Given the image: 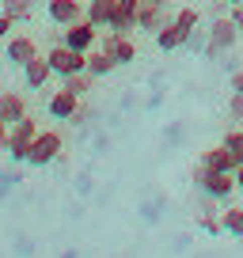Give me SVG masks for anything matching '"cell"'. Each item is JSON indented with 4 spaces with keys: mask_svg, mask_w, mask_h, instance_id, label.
<instances>
[{
    "mask_svg": "<svg viewBox=\"0 0 243 258\" xmlns=\"http://www.w3.org/2000/svg\"><path fill=\"white\" fill-rule=\"evenodd\" d=\"M190 178H194V186L205 198H213V202H228L232 190H239V186H235V171H209L205 163H198V167L190 171Z\"/></svg>",
    "mask_w": 243,
    "mask_h": 258,
    "instance_id": "1",
    "label": "cell"
},
{
    "mask_svg": "<svg viewBox=\"0 0 243 258\" xmlns=\"http://www.w3.org/2000/svg\"><path fill=\"white\" fill-rule=\"evenodd\" d=\"M239 46V27L232 23V16H217L205 34V57H224Z\"/></svg>",
    "mask_w": 243,
    "mask_h": 258,
    "instance_id": "2",
    "label": "cell"
},
{
    "mask_svg": "<svg viewBox=\"0 0 243 258\" xmlns=\"http://www.w3.org/2000/svg\"><path fill=\"white\" fill-rule=\"evenodd\" d=\"M61 156V133L57 129H38L31 141V152H27V163L31 167H46Z\"/></svg>",
    "mask_w": 243,
    "mask_h": 258,
    "instance_id": "3",
    "label": "cell"
},
{
    "mask_svg": "<svg viewBox=\"0 0 243 258\" xmlns=\"http://www.w3.org/2000/svg\"><path fill=\"white\" fill-rule=\"evenodd\" d=\"M46 61H49V69H53V76H61V80H65V76H73V73H84V69H88V53H80V49L65 46V42L49 49Z\"/></svg>",
    "mask_w": 243,
    "mask_h": 258,
    "instance_id": "4",
    "label": "cell"
},
{
    "mask_svg": "<svg viewBox=\"0 0 243 258\" xmlns=\"http://www.w3.org/2000/svg\"><path fill=\"white\" fill-rule=\"evenodd\" d=\"M34 133H38V125H34V118L27 114L23 121L8 125V145H4V152H8L12 160H19V163H23V160H27V152H31V141H34Z\"/></svg>",
    "mask_w": 243,
    "mask_h": 258,
    "instance_id": "5",
    "label": "cell"
},
{
    "mask_svg": "<svg viewBox=\"0 0 243 258\" xmlns=\"http://www.w3.org/2000/svg\"><path fill=\"white\" fill-rule=\"evenodd\" d=\"M65 46H73V49H80V53H88V49H95L99 46V27H91L88 19H76V23H69L65 27Z\"/></svg>",
    "mask_w": 243,
    "mask_h": 258,
    "instance_id": "6",
    "label": "cell"
},
{
    "mask_svg": "<svg viewBox=\"0 0 243 258\" xmlns=\"http://www.w3.org/2000/svg\"><path fill=\"white\" fill-rule=\"evenodd\" d=\"M137 12H141V0H114L110 4V31L118 34H130L133 27H137Z\"/></svg>",
    "mask_w": 243,
    "mask_h": 258,
    "instance_id": "7",
    "label": "cell"
},
{
    "mask_svg": "<svg viewBox=\"0 0 243 258\" xmlns=\"http://www.w3.org/2000/svg\"><path fill=\"white\" fill-rule=\"evenodd\" d=\"M163 23H171L167 4H160V0H141V12H137V27H141V31L156 34Z\"/></svg>",
    "mask_w": 243,
    "mask_h": 258,
    "instance_id": "8",
    "label": "cell"
},
{
    "mask_svg": "<svg viewBox=\"0 0 243 258\" xmlns=\"http://www.w3.org/2000/svg\"><path fill=\"white\" fill-rule=\"evenodd\" d=\"M99 46H103L118 64H130L133 57H137V46L130 42V34H118V31H110L106 38H99Z\"/></svg>",
    "mask_w": 243,
    "mask_h": 258,
    "instance_id": "9",
    "label": "cell"
},
{
    "mask_svg": "<svg viewBox=\"0 0 243 258\" xmlns=\"http://www.w3.org/2000/svg\"><path fill=\"white\" fill-rule=\"evenodd\" d=\"M46 110L53 114V118H61V121H69L76 110H80V95H73V91L61 84V91H53L49 95V103H46Z\"/></svg>",
    "mask_w": 243,
    "mask_h": 258,
    "instance_id": "10",
    "label": "cell"
},
{
    "mask_svg": "<svg viewBox=\"0 0 243 258\" xmlns=\"http://www.w3.org/2000/svg\"><path fill=\"white\" fill-rule=\"evenodd\" d=\"M49 19H53L57 27H69L76 23V19H84V4L80 0H49Z\"/></svg>",
    "mask_w": 243,
    "mask_h": 258,
    "instance_id": "11",
    "label": "cell"
},
{
    "mask_svg": "<svg viewBox=\"0 0 243 258\" xmlns=\"http://www.w3.org/2000/svg\"><path fill=\"white\" fill-rule=\"evenodd\" d=\"M27 118V99L19 95V91H4L0 95V121L4 125H16V121Z\"/></svg>",
    "mask_w": 243,
    "mask_h": 258,
    "instance_id": "12",
    "label": "cell"
},
{
    "mask_svg": "<svg viewBox=\"0 0 243 258\" xmlns=\"http://www.w3.org/2000/svg\"><path fill=\"white\" fill-rule=\"evenodd\" d=\"M31 57H38V46H34L31 34H16V38H8V61H12V64H19V69H23Z\"/></svg>",
    "mask_w": 243,
    "mask_h": 258,
    "instance_id": "13",
    "label": "cell"
},
{
    "mask_svg": "<svg viewBox=\"0 0 243 258\" xmlns=\"http://www.w3.org/2000/svg\"><path fill=\"white\" fill-rule=\"evenodd\" d=\"M202 163H205L209 171H235V167H239V160H235V156L228 152L224 145H213V148H205V152H202Z\"/></svg>",
    "mask_w": 243,
    "mask_h": 258,
    "instance_id": "14",
    "label": "cell"
},
{
    "mask_svg": "<svg viewBox=\"0 0 243 258\" xmlns=\"http://www.w3.org/2000/svg\"><path fill=\"white\" fill-rule=\"evenodd\" d=\"M53 76V69H49V61H46V53H38V57H31V61L23 64V80H27V88H42V84Z\"/></svg>",
    "mask_w": 243,
    "mask_h": 258,
    "instance_id": "15",
    "label": "cell"
},
{
    "mask_svg": "<svg viewBox=\"0 0 243 258\" xmlns=\"http://www.w3.org/2000/svg\"><path fill=\"white\" fill-rule=\"evenodd\" d=\"M156 46H160L163 53H175V49H183V46H187V34L178 31L175 23H163L160 31H156Z\"/></svg>",
    "mask_w": 243,
    "mask_h": 258,
    "instance_id": "16",
    "label": "cell"
},
{
    "mask_svg": "<svg viewBox=\"0 0 243 258\" xmlns=\"http://www.w3.org/2000/svg\"><path fill=\"white\" fill-rule=\"evenodd\" d=\"M114 69H118V61H114V57L106 53L103 46L88 49V73L95 76V80H99V76H106V73H114Z\"/></svg>",
    "mask_w": 243,
    "mask_h": 258,
    "instance_id": "17",
    "label": "cell"
},
{
    "mask_svg": "<svg viewBox=\"0 0 243 258\" xmlns=\"http://www.w3.org/2000/svg\"><path fill=\"white\" fill-rule=\"evenodd\" d=\"M171 23L187 34V42H190L194 31H198V23H202V12H198V8H178V12H171Z\"/></svg>",
    "mask_w": 243,
    "mask_h": 258,
    "instance_id": "18",
    "label": "cell"
},
{
    "mask_svg": "<svg viewBox=\"0 0 243 258\" xmlns=\"http://www.w3.org/2000/svg\"><path fill=\"white\" fill-rule=\"evenodd\" d=\"M110 4L114 0H91L88 8H84V19H88L91 27H106L110 23Z\"/></svg>",
    "mask_w": 243,
    "mask_h": 258,
    "instance_id": "19",
    "label": "cell"
},
{
    "mask_svg": "<svg viewBox=\"0 0 243 258\" xmlns=\"http://www.w3.org/2000/svg\"><path fill=\"white\" fill-rule=\"evenodd\" d=\"M61 84H65V88L73 91V95H80V99H84V95H91V88H95V76H91L88 69H84V73H73V76H65Z\"/></svg>",
    "mask_w": 243,
    "mask_h": 258,
    "instance_id": "20",
    "label": "cell"
},
{
    "mask_svg": "<svg viewBox=\"0 0 243 258\" xmlns=\"http://www.w3.org/2000/svg\"><path fill=\"white\" fill-rule=\"evenodd\" d=\"M220 224H224V232H228V235L243 239V205H228V209L220 213Z\"/></svg>",
    "mask_w": 243,
    "mask_h": 258,
    "instance_id": "21",
    "label": "cell"
},
{
    "mask_svg": "<svg viewBox=\"0 0 243 258\" xmlns=\"http://www.w3.org/2000/svg\"><path fill=\"white\" fill-rule=\"evenodd\" d=\"M34 8V0H0V12H8L12 19H27Z\"/></svg>",
    "mask_w": 243,
    "mask_h": 258,
    "instance_id": "22",
    "label": "cell"
},
{
    "mask_svg": "<svg viewBox=\"0 0 243 258\" xmlns=\"http://www.w3.org/2000/svg\"><path fill=\"white\" fill-rule=\"evenodd\" d=\"M220 145H224V148H228V152H232V156H235V160H239V163H243V125H235V129H228V133H224V141H220Z\"/></svg>",
    "mask_w": 243,
    "mask_h": 258,
    "instance_id": "23",
    "label": "cell"
},
{
    "mask_svg": "<svg viewBox=\"0 0 243 258\" xmlns=\"http://www.w3.org/2000/svg\"><path fill=\"white\" fill-rule=\"evenodd\" d=\"M198 224H202V232H209V235H220V232H224V224H220V217H217L213 209H202Z\"/></svg>",
    "mask_w": 243,
    "mask_h": 258,
    "instance_id": "24",
    "label": "cell"
},
{
    "mask_svg": "<svg viewBox=\"0 0 243 258\" xmlns=\"http://www.w3.org/2000/svg\"><path fill=\"white\" fill-rule=\"evenodd\" d=\"M228 121H232V125H243V95L239 91H232V99H228Z\"/></svg>",
    "mask_w": 243,
    "mask_h": 258,
    "instance_id": "25",
    "label": "cell"
},
{
    "mask_svg": "<svg viewBox=\"0 0 243 258\" xmlns=\"http://www.w3.org/2000/svg\"><path fill=\"white\" fill-rule=\"evenodd\" d=\"M12 23H16V19H12L8 12H0V38H8V34H12Z\"/></svg>",
    "mask_w": 243,
    "mask_h": 258,
    "instance_id": "26",
    "label": "cell"
},
{
    "mask_svg": "<svg viewBox=\"0 0 243 258\" xmlns=\"http://www.w3.org/2000/svg\"><path fill=\"white\" fill-rule=\"evenodd\" d=\"M228 16H232V23L239 27V38H243V4H232V12H228Z\"/></svg>",
    "mask_w": 243,
    "mask_h": 258,
    "instance_id": "27",
    "label": "cell"
},
{
    "mask_svg": "<svg viewBox=\"0 0 243 258\" xmlns=\"http://www.w3.org/2000/svg\"><path fill=\"white\" fill-rule=\"evenodd\" d=\"M232 91H239V95H243V69H239V73H232Z\"/></svg>",
    "mask_w": 243,
    "mask_h": 258,
    "instance_id": "28",
    "label": "cell"
},
{
    "mask_svg": "<svg viewBox=\"0 0 243 258\" xmlns=\"http://www.w3.org/2000/svg\"><path fill=\"white\" fill-rule=\"evenodd\" d=\"M4 145H8V125L0 121V152H4Z\"/></svg>",
    "mask_w": 243,
    "mask_h": 258,
    "instance_id": "29",
    "label": "cell"
},
{
    "mask_svg": "<svg viewBox=\"0 0 243 258\" xmlns=\"http://www.w3.org/2000/svg\"><path fill=\"white\" fill-rule=\"evenodd\" d=\"M235 186H239V190H243V163H239V167H235Z\"/></svg>",
    "mask_w": 243,
    "mask_h": 258,
    "instance_id": "30",
    "label": "cell"
},
{
    "mask_svg": "<svg viewBox=\"0 0 243 258\" xmlns=\"http://www.w3.org/2000/svg\"><path fill=\"white\" fill-rule=\"evenodd\" d=\"M224 4H239V0H224Z\"/></svg>",
    "mask_w": 243,
    "mask_h": 258,
    "instance_id": "31",
    "label": "cell"
},
{
    "mask_svg": "<svg viewBox=\"0 0 243 258\" xmlns=\"http://www.w3.org/2000/svg\"><path fill=\"white\" fill-rule=\"evenodd\" d=\"M239 4H243V0H239Z\"/></svg>",
    "mask_w": 243,
    "mask_h": 258,
    "instance_id": "32",
    "label": "cell"
}]
</instances>
